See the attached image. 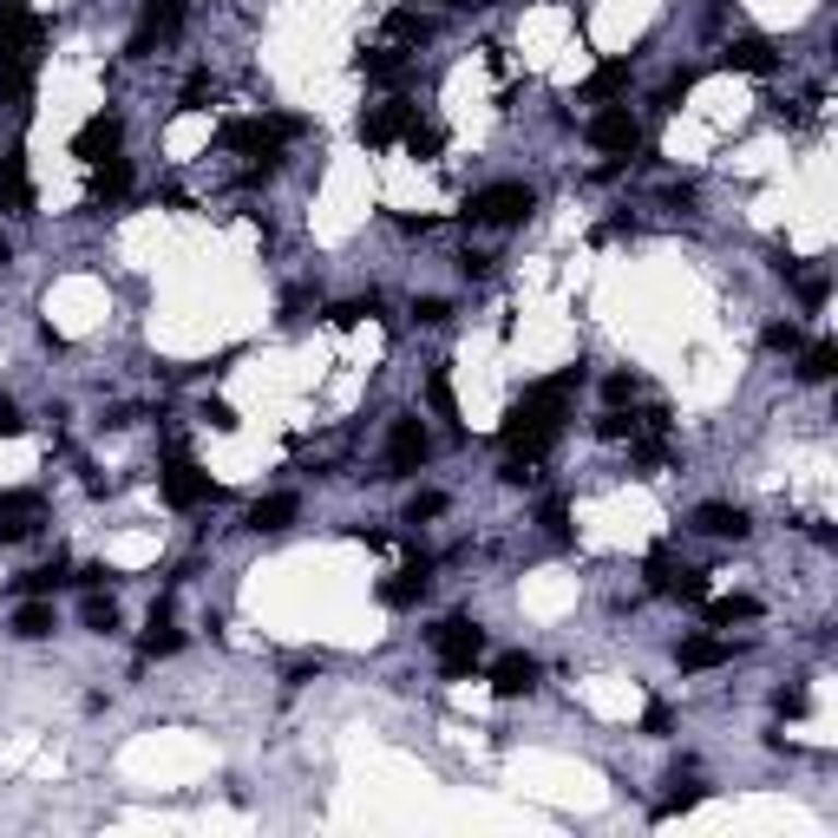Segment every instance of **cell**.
Masks as SVG:
<instances>
[{
    "instance_id": "1",
    "label": "cell",
    "mask_w": 838,
    "mask_h": 838,
    "mask_svg": "<svg viewBox=\"0 0 838 838\" xmlns=\"http://www.w3.org/2000/svg\"><path fill=\"white\" fill-rule=\"evenodd\" d=\"M577 387H583V367H570V374H557V380L524 387V400L505 413V446H511V452L544 459V452H551V439L564 433V413H570V393H577Z\"/></svg>"
},
{
    "instance_id": "2",
    "label": "cell",
    "mask_w": 838,
    "mask_h": 838,
    "mask_svg": "<svg viewBox=\"0 0 838 838\" xmlns=\"http://www.w3.org/2000/svg\"><path fill=\"white\" fill-rule=\"evenodd\" d=\"M531 210H538L531 184H485V190L465 197V223H479V229H511V223H524Z\"/></svg>"
},
{
    "instance_id": "3",
    "label": "cell",
    "mask_w": 838,
    "mask_h": 838,
    "mask_svg": "<svg viewBox=\"0 0 838 838\" xmlns=\"http://www.w3.org/2000/svg\"><path fill=\"white\" fill-rule=\"evenodd\" d=\"M426 642L439 649V669L459 682V675H472L479 669V656H485V629L472 623V616H446V623H433L426 629Z\"/></svg>"
},
{
    "instance_id": "4",
    "label": "cell",
    "mask_w": 838,
    "mask_h": 838,
    "mask_svg": "<svg viewBox=\"0 0 838 838\" xmlns=\"http://www.w3.org/2000/svg\"><path fill=\"white\" fill-rule=\"evenodd\" d=\"M426 459H433V433H426V420H420V413H400V420L387 426V479H413Z\"/></svg>"
},
{
    "instance_id": "5",
    "label": "cell",
    "mask_w": 838,
    "mask_h": 838,
    "mask_svg": "<svg viewBox=\"0 0 838 838\" xmlns=\"http://www.w3.org/2000/svg\"><path fill=\"white\" fill-rule=\"evenodd\" d=\"M210 498H216V485L197 472V459H190L184 446H170V452H164V505H170V511H197V505H210Z\"/></svg>"
},
{
    "instance_id": "6",
    "label": "cell",
    "mask_w": 838,
    "mask_h": 838,
    "mask_svg": "<svg viewBox=\"0 0 838 838\" xmlns=\"http://www.w3.org/2000/svg\"><path fill=\"white\" fill-rule=\"evenodd\" d=\"M46 46V20L26 0H0V59H39Z\"/></svg>"
},
{
    "instance_id": "7",
    "label": "cell",
    "mask_w": 838,
    "mask_h": 838,
    "mask_svg": "<svg viewBox=\"0 0 838 838\" xmlns=\"http://www.w3.org/2000/svg\"><path fill=\"white\" fill-rule=\"evenodd\" d=\"M590 144L610 151V157H629V151L642 144V118H636L629 105H603V111L590 118Z\"/></svg>"
},
{
    "instance_id": "8",
    "label": "cell",
    "mask_w": 838,
    "mask_h": 838,
    "mask_svg": "<svg viewBox=\"0 0 838 838\" xmlns=\"http://www.w3.org/2000/svg\"><path fill=\"white\" fill-rule=\"evenodd\" d=\"M649 590H662V597H682V603H708V570H695V564H675L669 551H656V557H649Z\"/></svg>"
},
{
    "instance_id": "9",
    "label": "cell",
    "mask_w": 838,
    "mask_h": 838,
    "mask_svg": "<svg viewBox=\"0 0 838 838\" xmlns=\"http://www.w3.org/2000/svg\"><path fill=\"white\" fill-rule=\"evenodd\" d=\"M184 26V0H144V13H138V33H131V59H151V46H164L170 33Z\"/></svg>"
},
{
    "instance_id": "10",
    "label": "cell",
    "mask_w": 838,
    "mask_h": 838,
    "mask_svg": "<svg viewBox=\"0 0 838 838\" xmlns=\"http://www.w3.org/2000/svg\"><path fill=\"white\" fill-rule=\"evenodd\" d=\"M118 144H125V118H118V111H98V118L79 125L72 157H79V164H105V157H118Z\"/></svg>"
},
{
    "instance_id": "11",
    "label": "cell",
    "mask_w": 838,
    "mask_h": 838,
    "mask_svg": "<svg viewBox=\"0 0 838 838\" xmlns=\"http://www.w3.org/2000/svg\"><path fill=\"white\" fill-rule=\"evenodd\" d=\"M406 125H413V105H406V98H387V105L361 111V144H367V151H380V144L406 138Z\"/></svg>"
},
{
    "instance_id": "12",
    "label": "cell",
    "mask_w": 838,
    "mask_h": 838,
    "mask_svg": "<svg viewBox=\"0 0 838 838\" xmlns=\"http://www.w3.org/2000/svg\"><path fill=\"white\" fill-rule=\"evenodd\" d=\"M426 583H433V557H413V564H400V570L380 583V603H387V610H413V603L426 597Z\"/></svg>"
},
{
    "instance_id": "13",
    "label": "cell",
    "mask_w": 838,
    "mask_h": 838,
    "mask_svg": "<svg viewBox=\"0 0 838 838\" xmlns=\"http://www.w3.org/2000/svg\"><path fill=\"white\" fill-rule=\"evenodd\" d=\"M695 531H701V538H734V544H741V538L754 531V518H747L741 505H728V498H708V505L695 511Z\"/></svg>"
},
{
    "instance_id": "14",
    "label": "cell",
    "mask_w": 838,
    "mask_h": 838,
    "mask_svg": "<svg viewBox=\"0 0 838 838\" xmlns=\"http://www.w3.org/2000/svg\"><path fill=\"white\" fill-rule=\"evenodd\" d=\"M46 511L39 492H0V544H20L33 531V518Z\"/></svg>"
},
{
    "instance_id": "15",
    "label": "cell",
    "mask_w": 838,
    "mask_h": 838,
    "mask_svg": "<svg viewBox=\"0 0 838 838\" xmlns=\"http://www.w3.org/2000/svg\"><path fill=\"white\" fill-rule=\"evenodd\" d=\"M184 649V629L170 623V603H157L151 610V623H144V636H138V656L144 662H157V656H177Z\"/></svg>"
},
{
    "instance_id": "16",
    "label": "cell",
    "mask_w": 838,
    "mask_h": 838,
    "mask_svg": "<svg viewBox=\"0 0 838 838\" xmlns=\"http://www.w3.org/2000/svg\"><path fill=\"white\" fill-rule=\"evenodd\" d=\"M675 662H682L688 675H701V669L734 662V642H728V636H688V642H675Z\"/></svg>"
},
{
    "instance_id": "17",
    "label": "cell",
    "mask_w": 838,
    "mask_h": 838,
    "mask_svg": "<svg viewBox=\"0 0 838 838\" xmlns=\"http://www.w3.org/2000/svg\"><path fill=\"white\" fill-rule=\"evenodd\" d=\"M531 688H538V662H531V656H498V662H492V695L518 701V695H531Z\"/></svg>"
},
{
    "instance_id": "18",
    "label": "cell",
    "mask_w": 838,
    "mask_h": 838,
    "mask_svg": "<svg viewBox=\"0 0 838 838\" xmlns=\"http://www.w3.org/2000/svg\"><path fill=\"white\" fill-rule=\"evenodd\" d=\"M33 203V184H26V151L7 144L0 151V210H26Z\"/></svg>"
},
{
    "instance_id": "19",
    "label": "cell",
    "mask_w": 838,
    "mask_h": 838,
    "mask_svg": "<svg viewBox=\"0 0 838 838\" xmlns=\"http://www.w3.org/2000/svg\"><path fill=\"white\" fill-rule=\"evenodd\" d=\"M295 511H302V498H295V492H269V498H256V505H249V531H288V524H295Z\"/></svg>"
},
{
    "instance_id": "20",
    "label": "cell",
    "mask_w": 838,
    "mask_h": 838,
    "mask_svg": "<svg viewBox=\"0 0 838 838\" xmlns=\"http://www.w3.org/2000/svg\"><path fill=\"white\" fill-rule=\"evenodd\" d=\"M125 190H131V164H125V157L92 164V184H85V197H92V203H118Z\"/></svg>"
},
{
    "instance_id": "21",
    "label": "cell",
    "mask_w": 838,
    "mask_h": 838,
    "mask_svg": "<svg viewBox=\"0 0 838 838\" xmlns=\"http://www.w3.org/2000/svg\"><path fill=\"white\" fill-rule=\"evenodd\" d=\"M52 629H59V623H52V603H46V597H26V603L13 610V636H20V642H46Z\"/></svg>"
},
{
    "instance_id": "22",
    "label": "cell",
    "mask_w": 838,
    "mask_h": 838,
    "mask_svg": "<svg viewBox=\"0 0 838 838\" xmlns=\"http://www.w3.org/2000/svg\"><path fill=\"white\" fill-rule=\"evenodd\" d=\"M728 66H734V72H774V66H780V52H774L760 33H747V39H734V46H728Z\"/></svg>"
},
{
    "instance_id": "23",
    "label": "cell",
    "mask_w": 838,
    "mask_h": 838,
    "mask_svg": "<svg viewBox=\"0 0 838 838\" xmlns=\"http://www.w3.org/2000/svg\"><path fill=\"white\" fill-rule=\"evenodd\" d=\"M361 66V79H374V85H400L413 66H406V52H387V46H374V52H361L354 59Z\"/></svg>"
},
{
    "instance_id": "24",
    "label": "cell",
    "mask_w": 838,
    "mask_h": 838,
    "mask_svg": "<svg viewBox=\"0 0 838 838\" xmlns=\"http://www.w3.org/2000/svg\"><path fill=\"white\" fill-rule=\"evenodd\" d=\"M833 374H838V347H833V341H813V347H800V380L826 387Z\"/></svg>"
},
{
    "instance_id": "25",
    "label": "cell",
    "mask_w": 838,
    "mask_h": 838,
    "mask_svg": "<svg viewBox=\"0 0 838 838\" xmlns=\"http://www.w3.org/2000/svg\"><path fill=\"white\" fill-rule=\"evenodd\" d=\"M0 98H13L26 111V98H33V59H0Z\"/></svg>"
},
{
    "instance_id": "26",
    "label": "cell",
    "mask_w": 838,
    "mask_h": 838,
    "mask_svg": "<svg viewBox=\"0 0 838 838\" xmlns=\"http://www.w3.org/2000/svg\"><path fill=\"white\" fill-rule=\"evenodd\" d=\"M387 33H393L400 46H420V39H433V20L413 13V7H393V13H387Z\"/></svg>"
},
{
    "instance_id": "27",
    "label": "cell",
    "mask_w": 838,
    "mask_h": 838,
    "mask_svg": "<svg viewBox=\"0 0 838 838\" xmlns=\"http://www.w3.org/2000/svg\"><path fill=\"white\" fill-rule=\"evenodd\" d=\"M754 616H760L754 597H715V603H708V623H715V629H734V623H754Z\"/></svg>"
},
{
    "instance_id": "28",
    "label": "cell",
    "mask_w": 838,
    "mask_h": 838,
    "mask_svg": "<svg viewBox=\"0 0 838 838\" xmlns=\"http://www.w3.org/2000/svg\"><path fill=\"white\" fill-rule=\"evenodd\" d=\"M59 583H66V557H52V564H39V570H26V577H20L13 590H20V597H52Z\"/></svg>"
},
{
    "instance_id": "29",
    "label": "cell",
    "mask_w": 838,
    "mask_h": 838,
    "mask_svg": "<svg viewBox=\"0 0 838 838\" xmlns=\"http://www.w3.org/2000/svg\"><path fill=\"white\" fill-rule=\"evenodd\" d=\"M79 616H85V629H92V636H111V629H118V603H111V597H98V590H85Z\"/></svg>"
},
{
    "instance_id": "30",
    "label": "cell",
    "mask_w": 838,
    "mask_h": 838,
    "mask_svg": "<svg viewBox=\"0 0 838 838\" xmlns=\"http://www.w3.org/2000/svg\"><path fill=\"white\" fill-rule=\"evenodd\" d=\"M636 433H642V413H629V406H610V413L597 420V439H610V446H616V439H636Z\"/></svg>"
},
{
    "instance_id": "31",
    "label": "cell",
    "mask_w": 838,
    "mask_h": 838,
    "mask_svg": "<svg viewBox=\"0 0 838 838\" xmlns=\"http://www.w3.org/2000/svg\"><path fill=\"white\" fill-rule=\"evenodd\" d=\"M623 85H629V66H623V59H610V66H597V72H590V85H583V92H590V98H610V92H623Z\"/></svg>"
},
{
    "instance_id": "32",
    "label": "cell",
    "mask_w": 838,
    "mask_h": 838,
    "mask_svg": "<svg viewBox=\"0 0 838 838\" xmlns=\"http://www.w3.org/2000/svg\"><path fill=\"white\" fill-rule=\"evenodd\" d=\"M210 98H216V79H210V72H190L184 92H177V111H203Z\"/></svg>"
},
{
    "instance_id": "33",
    "label": "cell",
    "mask_w": 838,
    "mask_h": 838,
    "mask_svg": "<svg viewBox=\"0 0 838 838\" xmlns=\"http://www.w3.org/2000/svg\"><path fill=\"white\" fill-rule=\"evenodd\" d=\"M406 151H413V157H439V151H446V131L413 118V125H406Z\"/></svg>"
},
{
    "instance_id": "34",
    "label": "cell",
    "mask_w": 838,
    "mask_h": 838,
    "mask_svg": "<svg viewBox=\"0 0 838 838\" xmlns=\"http://www.w3.org/2000/svg\"><path fill=\"white\" fill-rule=\"evenodd\" d=\"M426 406H433V413H446V420L459 413V400H452V374H446V367H433V374H426Z\"/></svg>"
},
{
    "instance_id": "35",
    "label": "cell",
    "mask_w": 838,
    "mask_h": 838,
    "mask_svg": "<svg viewBox=\"0 0 838 838\" xmlns=\"http://www.w3.org/2000/svg\"><path fill=\"white\" fill-rule=\"evenodd\" d=\"M760 341H767V354H800V347H806V334H800V321H774V328H767Z\"/></svg>"
},
{
    "instance_id": "36",
    "label": "cell",
    "mask_w": 838,
    "mask_h": 838,
    "mask_svg": "<svg viewBox=\"0 0 838 838\" xmlns=\"http://www.w3.org/2000/svg\"><path fill=\"white\" fill-rule=\"evenodd\" d=\"M695 79H701V72H695V66H682V72H669V85H662V92H656V105H669V111H675V105H682V98H688V92H695Z\"/></svg>"
},
{
    "instance_id": "37",
    "label": "cell",
    "mask_w": 838,
    "mask_h": 838,
    "mask_svg": "<svg viewBox=\"0 0 838 838\" xmlns=\"http://www.w3.org/2000/svg\"><path fill=\"white\" fill-rule=\"evenodd\" d=\"M413 315H420V328H446V321H452V302H446V295H420Z\"/></svg>"
},
{
    "instance_id": "38",
    "label": "cell",
    "mask_w": 838,
    "mask_h": 838,
    "mask_svg": "<svg viewBox=\"0 0 838 838\" xmlns=\"http://www.w3.org/2000/svg\"><path fill=\"white\" fill-rule=\"evenodd\" d=\"M498 479H505V485H538V459H531V452H511V459L498 465Z\"/></svg>"
},
{
    "instance_id": "39",
    "label": "cell",
    "mask_w": 838,
    "mask_h": 838,
    "mask_svg": "<svg viewBox=\"0 0 838 838\" xmlns=\"http://www.w3.org/2000/svg\"><path fill=\"white\" fill-rule=\"evenodd\" d=\"M446 511V492H413L406 498V524H426V518H439Z\"/></svg>"
},
{
    "instance_id": "40",
    "label": "cell",
    "mask_w": 838,
    "mask_h": 838,
    "mask_svg": "<svg viewBox=\"0 0 838 838\" xmlns=\"http://www.w3.org/2000/svg\"><path fill=\"white\" fill-rule=\"evenodd\" d=\"M374 308H380L374 295H367V302H334V308H328V328H354V321H361V315H374Z\"/></svg>"
},
{
    "instance_id": "41",
    "label": "cell",
    "mask_w": 838,
    "mask_h": 838,
    "mask_svg": "<svg viewBox=\"0 0 838 838\" xmlns=\"http://www.w3.org/2000/svg\"><path fill=\"white\" fill-rule=\"evenodd\" d=\"M603 400H610V406H629V400H636V374H610V380H603Z\"/></svg>"
},
{
    "instance_id": "42",
    "label": "cell",
    "mask_w": 838,
    "mask_h": 838,
    "mask_svg": "<svg viewBox=\"0 0 838 838\" xmlns=\"http://www.w3.org/2000/svg\"><path fill=\"white\" fill-rule=\"evenodd\" d=\"M544 531H551L557 544L570 538V505H564V498H551V505H544Z\"/></svg>"
},
{
    "instance_id": "43",
    "label": "cell",
    "mask_w": 838,
    "mask_h": 838,
    "mask_svg": "<svg viewBox=\"0 0 838 838\" xmlns=\"http://www.w3.org/2000/svg\"><path fill=\"white\" fill-rule=\"evenodd\" d=\"M203 420H210L216 433H229V426H236V406H229V400H203Z\"/></svg>"
},
{
    "instance_id": "44",
    "label": "cell",
    "mask_w": 838,
    "mask_h": 838,
    "mask_svg": "<svg viewBox=\"0 0 838 838\" xmlns=\"http://www.w3.org/2000/svg\"><path fill=\"white\" fill-rule=\"evenodd\" d=\"M669 728H675V721H669V708H662V701H656V708H649V715H642V734H649V741H662V734H669Z\"/></svg>"
},
{
    "instance_id": "45",
    "label": "cell",
    "mask_w": 838,
    "mask_h": 838,
    "mask_svg": "<svg viewBox=\"0 0 838 838\" xmlns=\"http://www.w3.org/2000/svg\"><path fill=\"white\" fill-rule=\"evenodd\" d=\"M774 701H780V715H806V708H813V701H806V688H780Z\"/></svg>"
},
{
    "instance_id": "46",
    "label": "cell",
    "mask_w": 838,
    "mask_h": 838,
    "mask_svg": "<svg viewBox=\"0 0 838 838\" xmlns=\"http://www.w3.org/2000/svg\"><path fill=\"white\" fill-rule=\"evenodd\" d=\"M459 275H492V256H479V249H465V256H459Z\"/></svg>"
},
{
    "instance_id": "47",
    "label": "cell",
    "mask_w": 838,
    "mask_h": 838,
    "mask_svg": "<svg viewBox=\"0 0 838 838\" xmlns=\"http://www.w3.org/2000/svg\"><path fill=\"white\" fill-rule=\"evenodd\" d=\"M321 669H328V662H321V656H302V662H295V669H288V682H295V688H302V682H308V675H321Z\"/></svg>"
},
{
    "instance_id": "48",
    "label": "cell",
    "mask_w": 838,
    "mask_h": 838,
    "mask_svg": "<svg viewBox=\"0 0 838 838\" xmlns=\"http://www.w3.org/2000/svg\"><path fill=\"white\" fill-rule=\"evenodd\" d=\"M20 426H26V420H20V406H13V400H0V439H13Z\"/></svg>"
},
{
    "instance_id": "49",
    "label": "cell",
    "mask_w": 838,
    "mask_h": 838,
    "mask_svg": "<svg viewBox=\"0 0 838 838\" xmlns=\"http://www.w3.org/2000/svg\"><path fill=\"white\" fill-rule=\"evenodd\" d=\"M7 256H13V249H7V236H0V262H7Z\"/></svg>"
}]
</instances>
